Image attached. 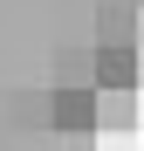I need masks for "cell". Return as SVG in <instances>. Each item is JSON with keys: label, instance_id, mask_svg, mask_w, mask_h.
<instances>
[{"label": "cell", "instance_id": "cell-2", "mask_svg": "<svg viewBox=\"0 0 144 151\" xmlns=\"http://www.w3.org/2000/svg\"><path fill=\"white\" fill-rule=\"evenodd\" d=\"M137 131V89H96V137H130Z\"/></svg>", "mask_w": 144, "mask_h": 151}, {"label": "cell", "instance_id": "cell-3", "mask_svg": "<svg viewBox=\"0 0 144 151\" xmlns=\"http://www.w3.org/2000/svg\"><path fill=\"white\" fill-rule=\"evenodd\" d=\"M137 69H144L137 41H124V48H96V89H137Z\"/></svg>", "mask_w": 144, "mask_h": 151}, {"label": "cell", "instance_id": "cell-8", "mask_svg": "<svg viewBox=\"0 0 144 151\" xmlns=\"http://www.w3.org/2000/svg\"><path fill=\"white\" fill-rule=\"evenodd\" d=\"M137 55H144V48H137ZM137 89H144V69H137Z\"/></svg>", "mask_w": 144, "mask_h": 151}, {"label": "cell", "instance_id": "cell-6", "mask_svg": "<svg viewBox=\"0 0 144 151\" xmlns=\"http://www.w3.org/2000/svg\"><path fill=\"white\" fill-rule=\"evenodd\" d=\"M103 151H130V137H103Z\"/></svg>", "mask_w": 144, "mask_h": 151}, {"label": "cell", "instance_id": "cell-1", "mask_svg": "<svg viewBox=\"0 0 144 151\" xmlns=\"http://www.w3.org/2000/svg\"><path fill=\"white\" fill-rule=\"evenodd\" d=\"M48 131L55 137H96V89L55 83V96H48Z\"/></svg>", "mask_w": 144, "mask_h": 151}, {"label": "cell", "instance_id": "cell-4", "mask_svg": "<svg viewBox=\"0 0 144 151\" xmlns=\"http://www.w3.org/2000/svg\"><path fill=\"white\" fill-rule=\"evenodd\" d=\"M137 41V0H103V14H96V48H124Z\"/></svg>", "mask_w": 144, "mask_h": 151}, {"label": "cell", "instance_id": "cell-7", "mask_svg": "<svg viewBox=\"0 0 144 151\" xmlns=\"http://www.w3.org/2000/svg\"><path fill=\"white\" fill-rule=\"evenodd\" d=\"M137 48H144V7H137Z\"/></svg>", "mask_w": 144, "mask_h": 151}, {"label": "cell", "instance_id": "cell-5", "mask_svg": "<svg viewBox=\"0 0 144 151\" xmlns=\"http://www.w3.org/2000/svg\"><path fill=\"white\" fill-rule=\"evenodd\" d=\"M55 83L96 89V55H89V48H62V55H55Z\"/></svg>", "mask_w": 144, "mask_h": 151}]
</instances>
